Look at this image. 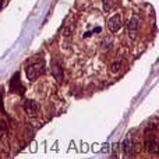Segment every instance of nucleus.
<instances>
[{"mask_svg":"<svg viewBox=\"0 0 159 159\" xmlns=\"http://www.w3.org/2000/svg\"><path fill=\"white\" fill-rule=\"evenodd\" d=\"M52 71H53V75H55L56 81L57 82H61L63 81V69H61V66L59 63H55L53 61L52 64Z\"/></svg>","mask_w":159,"mask_h":159,"instance_id":"obj_7","label":"nucleus"},{"mask_svg":"<svg viewBox=\"0 0 159 159\" xmlns=\"http://www.w3.org/2000/svg\"><path fill=\"white\" fill-rule=\"evenodd\" d=\"M145 148L148 152L151 154H158V140L155 137L152 138H147L145 141Z\"/></svg>","mask_w":159,"mask_h":159,"instance_id":"obj_6","label":"nucleus"},{"mask_svg":"<svg viewBox=\"0 0 159 159\" xmlns=\"http://www.w3.org/2000/svg\"><path fill=\"white\" fill-rule=\"evenodd\" d=\"M103 3V11H110V8L113 7V0H102Z\"/></svg>","mask_w":159,"mask_h":159,"instance_id":"obj_10","label":"nucleus"},{"mask_svg":"<svg viewBox=\"0 0 159 159\" xmlns=\"http://www.w3.org/2000/svg\"><path fill=\"white\" fill-rule=\"evenodd\" d=\"M6 129H7V124H6L3 120H0V133H2V131H6Z\"/></svg>","mask_w":159,"mask_h":159,"instance_id":"obj_11","label":"nucleus"},{"mask_svg":"<svg viewBox=\"0 0 159 159\" xmlns=\"http://www.w3.org/2000/svg\"><path fill=\"white\" fill-rule=\"evenodd\" d=\"M138 32V18L137 17H131L129 21V35L131 39H134L137 36Z\"/></svg>","mask_w":159,"mask_h":159,"instance_id":"obj_5","label":"nucleus"},{"mask_svg":"<svg viewBox=\"0 0 159 159\" xmlns=\"http://www.w3.org/2000/svg\"><path fill=\"white\" fill-rule=\"evenodd\" d=\"M10 91L11 92H18V93L25 92L24 85L20 82V73H16V74L11 77V80H10Z\"/></svg>","mask_w":159,"mask_h":159,"instance_id":"obj_4","label":"nucleus"},{"mask_svg":"<svg viewBox=\"0 0 159 159\" xmlns=\"http://www.w3.org/2000/svg\"><path fill=\"white\" fill-rule=\"evenodd\" d=\"M123 148H124V155H126L127 158H130L133 155V144L131 141H130V138H126L123 143Z\"/></svg>","mask_w":159,"mask_h":159,"instance_id":"obj_8","label":"nucleus"},{"mask_svg":"<svg viewBox=\"0 0 159 159\" xmlns=\"http://www.w3.org/2000/svg\"><path fill=\"white\" fill-rule=\"evenodd\" d=\"M24 110L28 116H31V117H36V116L39 115L41 106H39V103L35 101V99H28V101H25Z\"/></svg>","mask_w":159,"mask_h":159,"instance_id":"obj_2","label":"nucleus"},{"mask_svg":"<svg viewBox=\"0 0 159 159\" xmlns=\"http://www.w3.org/2000/svg\"><path fill=\"white\" fill-rule=\"evenodd\" d=\"M46 71V67H45V61H39V63H34L30 66L25 67V73H27V77L30 81L36 80L41 74H45Z\"/></svg>","mask_w":159,"mask_h":159,"instance_id":"obj_1","label":"nucleus"},{"mask_svg":"<svg viewBox=\"0 0 159 159\" xmlns=\"http://www.w3.org/2000/svg\"><path fill=\"white\" fill-rule=\"evenodd\" d=\"M3 3H4V0H0V10H2V7H3Z\"/></svg>","mask_w":159,"mask_h":159,"instance_id":"obj_12","label":"nucleus"},{"mask_svg":"<svg viewBox=\"0 0 159 159\" xmlns=\"http://www.w3.org/2000/svg\"><path fill=\"white\" fill-rule=\"evenodd\" d=\"M121 69V61L120 60H117V61H115V63L110 66V71L112 73H119V70Z\"/></svg>","mask_w":159,"mask_h":159,"instance_id":"obj_9","label":"nucleus"},{"mask_svg":"<svg viewBox=\"0 0 159 159\" xmlns=\"http://www.w3.org/2000/svg\"><path fill=\"white\" fill-rule=\"evenodd\" d=\"M121 24H123V16L120 13H116L107 20V28L110 32H117L121 28Z\"/></svg>","mask_w":159,"mask_h":159,"instance_id":"obj_3","label":"nucleus"}]
</instances>
